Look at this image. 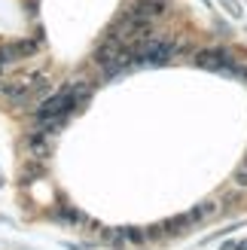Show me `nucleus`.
<instances>
[{
	"mask_svg": "<svg viewBox=\"0 0 247 250\" xmlns=\"http://www.w3.org/2000/svg\"><path fill=\"white\" fill-rule=\"evenodd\" d=\"M125 12L134 16L138 21L150 24L156 16H162V12H165V0H131V3L125 6Z\"/></svg>",
	"mask_w": 247,
	"mask_h": 250,
	"instance_id": "2",
	"label": "nucleus"
},
{
	"mask_svg": "<svg viewBox=\"0 0 247 250\" xmlns=\"http://www.w3.org/2000/svg\"><path fill=\"white\" fill-rule=\"evenodd\" d=\"M24 144H28V149H31V153H34L37 159H49V153H52V134L43 131V128L31 131Z\"/></svg>",
	"mask_w": 247,
	"mask_h": 250,
	"instance_id": "4",
	"label": "nucleus"
},
{
	"mask_svg": "<svg viewBox=\"0 0 247 250\" xmlns=\"http://www.w3.org/2000/svg\"><path fill=\"white\" fill-rule=\"evenodd\" d=\"M180 52H186V46L177 40H162V37H150V40H141L131 46L134 64H165Z\"/></svg>",
	"mask_w": 247,
	"mask_h": 250,
	"instance_id": "1",
	"label": "nucleus"
},
{
	"mask_svg": "<svg viewBox=\"0 0 247 250\" xmlns=\"http://www.w3.org/2000/svg\"><path fill=\"white\" fill-rule=\"evenodd\" d=\"M232 186H235V189H247V162H241V165L235 168V174H232Z\"/></svg>",
	"mask_w": 247,
	"mask_h": 250,
	"instance_id": "6",
	"label": "nucleus"
},
{
	"mask_svg": "<svg viewBox=\"0 0 247 250\" xmlns=\"http://www.w3.org/2000/svg\"><path fill=\"white\" fill-rule=\"evenodd\" d=\"M186 214H189V220L195 223V226H199V223L217 217V214H220V208H217V202H202V205H195L192 210H186Z\"/></svg>",
	"mask_w": 247,
	"mask_h": 250,
	"instance_id": "5",
	"label": "nucleus"
},
{
	"mask_svg": "<svg viewBox=\"0 0 247 250\" xmlns=\"http://www.w3.org/2000/svg\"><path fill=\"white\" fill-rule=\"evenodd\" d=\"M244 162H247V159H244Z\"/></svg>",
	"mask_w": 247,
	"mask_h": 250,
	"instance_id": "7",
	"label": "nucleus"
},
{
	"mask_svg": "<svg viewBox=\"0 0 247 250\" xmlns=\"http://www.w3.org/2000/svg\"><path fill=\"white\" fill-rule=\"evenodd\" d=\"M52 220H58L61 226H77V229H82V226H89V223H92L89 214H82V210H80L77 205H70V202L58 205V208L52 210Z\"/></svg>",
	"mask_w": 247,
	"mask_h": 250,
	"instance_id": "3",
	"label": "nucleus"
}]
</instances>
